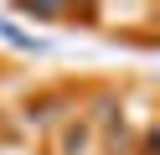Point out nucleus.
I'll list each match as a JSON object with an SVG mask.
<instances>
[{
	"mask_svg": "<svg viewBox=\"0 0 160 155\" xmlns=\"http://www.w3.org/2000/svg\"><path fill=\"white\" fill-rule=\"evenodd\" d=\"M0 36L11 41V47H26V52H36V47H42V41H36V36H26V31H16L11 21H0Z\"/></svg>",
	"mask_w": 160,
	"mask_h": 155,
	"instance_id": "obj_1",
	"label": "nucleus"
}]
</instances>
